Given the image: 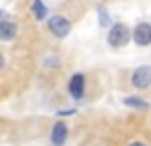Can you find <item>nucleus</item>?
Listing matches in <instances>:
<instances>
[{
    "label": "nucleus",
    "mask_w": 151,
    "mask_h": 146,
    "mask_svg": "<svg viewBox=\"0 0 151 146\" xmlns=\"http://www.w3.org/2000/svg\"><path fill=\"white\" fill-rule=\"evenodd\" d=\"M131 39V28L125 23H112L108 26V33H106V45L110 49H123L129 45Z\"/></svg>",
    "instance_id": "nucleus-1"
},
{
    "label": "nucleus",
    "mask_w": 151,
    "mask_h": 146,
    "mask_svg": "<svg viewBox=\"0 0 151 146\" xmlns=\"http://www.w3.org/2000/svg\"><path fill=\"white\" fill-rule=\"evenodd\" d=\"M47 28L55 39H68V35L72 33V23L63 16V14H51L47 18Z\"/></svg>",
    "instance_id": "nucleus-2"
},
{
    "label": "nucleus",
    "mask_w": 151,
    "mask_h": 146,
    "mask_svg": "<svg viewBox=\"0 0 151 146\" xmlns=\"http://www.w3.org/2000/svg\"><path fill=\"white\" fill-rule=\"evenodd\" d=\"M131 39L137 47H149L151 45V23L149 21H139L131 30Z\"/></svg>",
    "instance_id": "nucleus-3"
},
{
    "label": "nucleus",
    "mask_w": 151,
    "mask_h": 146,
    "mask_svg": "<svg viewBox=\"0 0 151 146\" xmlns=\"http://www.w3.org/2000/svg\"><path fill=\"white\" fill-rule=\"evenodd\" d=\"M129 83H131L135 89H139V91L147 89L151 85V65H139L137 69H133Z\"/></svg>",
    "instance_id": "nucleus-4"
},
{
    "label": "nucleus",
    "mask_w": 151,
    "mask_h": 146,
    "mask_svg": "<svg viewBox=\"0 0 151 146\" xmlns=\"http://www.w3.org/2000/svg\"><path fill=\"white\" fill-rule=\"evenodd\" d=\"M68 94H70V97L74 101L84 99V96H86V75L84 73L78 71L70 77V81H68Z\"/></svg>",
    "instance_id": "nucleus-5"
},
{
    "label": "nucleus",
    "mask_w": 151,
    "mask_h": 146,
    "mask_svg": "<svg viewBox=\"0 0 151 146\" xmlns=\"http://www.w3.org/2000/svg\"><path fill=\"white\" fill-rule=\"evenodd\" d=\"M68 136H70V128L63 120H57L49 130V144L51 146H63L68 142Z\"/></svg>",
    "instance_id": "nucleus-6"
},
{
    "label": "nucleus",
    "mask_w": 151,
    "mask_h": 146,
    "mask_svg": "<svg viewBox=\"0 0 151 146\" xmlns=\"http://www.w3.org/2000/svg\"><path fill=\"white\" fill-rule=\"evenodd\" d=\"M19 37V24L10 18L0 21V43H12Z\"/></svg>",
    "instance_id": "nucleus-7"
},
{
    "label": "nucleus",
    "mask_w": 151,
    "mask_h": 146,
    "mask_svg": "<svg viewBox=\"0 0 151 146\" xmlns=\"http://www.w3.org/2000/svg\"><path fill=\"white\" fill-rule=\"evenodd\" d=\"M31 14H33L35 21L43 23V21L49 18V8H47V4L43 0H33L31 2Z\"/></svg>",
    "instance_id": "nucleus-8"
},
{
    "label": "nucleus",
    "mask_w": 151,
    "mask_h": 146,
    "mask_svg": "<svg viewBox=\"0 0 151 146\" xmlns=\"http://www.w3.org/2000/svg\"><path fill=\"white\" fill-rule=\"evenodd\" d=\"M123 103H125L127 108L141 110V112H149L151 110V103L147 99H143L141 96H127V97H123Z\"/></svg>",
    "instance_id": "nucleus-9"
},
{
    "label": "nucleus",
    "mask_w": 151,
    "mask_h": 146,
    "mask_svg": "<svg viewBox=\"0 0 151 146\" xmlns=\"http://www.w3.org/2000/svg\"><path fill=\"white\" fill-rule=\"evenodd\" d=\"M96 14H98V24H100L102 28H108L112 24V18H110V14H108V10L104 6H98L96 8Z\"/></svg>",
    "instance_id": "nucleus-10"
},
{
    "label": "nucleus",
    "mask_w": 151,
    "mask_h": 146,
    "mask_svg": "<svg viewBox=\"0 0 151 146\" xmlns=\"http://www.w3.org/2000/svg\"><path fill=\"white\" fill-rule=\"evenodd\" d=\"M43 67H45V69H59V67H61V61H59L57 55H45Z\"/></svg>",
    "instance_id": "nucleus-11"
},
{
    "label": "nucleus",
    "mask_w": 151,
    "mask_h": 146,
    "mask_svg": "<svg viewBox=\"0 0 151 146\" xmlns=\"http://www.w3.org/2000/svg\"><path fill=\"white\" fill-rule=\"evenodd\" d=\"M76 112H78L76 108H70V110H59V112H57V116H74Z\"/></svg>",
    "instance_id": "nucleus-12"
},
{
    "label": "nucleus",
    "mask_w": 151,
    "mask_h": 146,
    "mask_svg": "<svg viewBox=\"0 0 151 146\" xmlns=\"http://www.w3.org/2000/svg\"><path fill=\"white\" fill-rule=\"evenodd\" d=\"M4 69H6V57H4V55L0 53V73L4 71Z\"/></svg>",
    "instance_id": "nucleus-13"
},
{
    "label": "nucleus",
    "mask_w": 151,
    "mask_h": 146,
    "mask_svg": "<svg viewBox=\"0 0 151 146\" xmlns=\"http://www.w3.org/2000/svg\"><path fill=\"white\" fill-rule=\"evenodd\" d=\"M127 146H147V144H145L143 140H133V142H129Z\"/></svg>",
    "instance_id": "nucleus-14"
},
{
    "label": "nucleus",
    "mask_w": 151,
    "mask_h": 146,
    "mask_svg": "<svg viewBox=\"0 0 151 146\" xmlns=\"http://www.w3.org/2000/svg\"><path fill=\"white\" fill-rule=\"evenodd\" d=\"M6 16H8V12H6V10H0V21H2V18H6Z\"/></svg>",
    "instance_id": "nucleus-15"
}]
</instances>
